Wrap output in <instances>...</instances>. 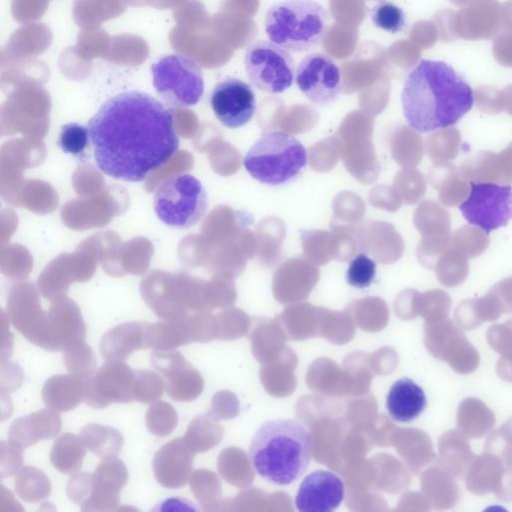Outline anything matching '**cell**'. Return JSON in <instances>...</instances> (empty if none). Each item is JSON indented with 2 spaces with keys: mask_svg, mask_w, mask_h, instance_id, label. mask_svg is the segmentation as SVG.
<instances>
[{
  "mask_svg": "<svg viewBox=\"0 0 512 512\" xmlns=\"http://www.w3.org/2000/svg\"><path fill=\"white\" fill-rule=\"evenodd\" d=\"M88 127L97 167L122 181L145 180L179 147L171 112L142 91H126L109 98Z\"/></svg>",
  "mask_w": 512,
  "mask_h": 512,
  "instance_id": "cell-1",
  "label": "cell"
},
{
  "mask_svg": "<svg viewBox=\"0 0 512 512\" xmlns=\"http://www.w3.org/2000/svg\"><path fill=\"white\" fill-rule=\"evenodd\" d=\"M401 104L408 125L428 133L462 119L474 104V91L450 64L421 59L405 78Z\"/></svg>",
  "mask_w": 512,
  "mask_h": 512,
  "instance_id": "cell-2",
  "label": "cell"
},
{
  "mask_svg": "<svg viewBox=\"0 0 512 512\" xmlns=\"http://www.w3.org/2000/svg\"><path fill=\"white\" fill-rule=\"evenodd\" d=\"M248 455L252 468L260 477L276 485H288L307 469L312 455V438L297 420H269L255 432Z\"/></svg>",
  "mask_w": 512,
  "mask_h": 512,
  "instance_id": "cell-3",
  "label": "cell"
},
{
  "mask_svg": "<svg viewBox=\"0 0 512 512\" xmlns=\"http://www.w3.org/2000/svg\"><path fill=\"white\" fill-rule=\"evenodd\" d=\"M269 40L289 52H306L317 46L328 30V13L315 0H277L264 21Z\"/></svg>",
  "mask_w": 512,
  "mask_h": 512,
  "instance_id": "cell-4",
  "label": "cell"
},
{
  "mask_svg": "<svg viewBox=\"0 0 512 512\" xmlns=\"http://www.w3.org/2000/svg\"><path fill=\"white\" fill-rule=\"evenodd\" d=\"M306 165L305 146L296 137L281 130L264 132L243 158V166L248 174L270 186L294 181Z\"/></svg>",
  "mask_w": 512,
  "mask_h": 512,
  "instance_id": "cell-5",
  "label": "cell"
},
{
  "mask_svg": "<svg viewBox=\"0 0 512 512\" xmlns=\"http://www.w3.org/2000/svg\"><path fill=\"white\" fill-rule=\"evenodd\" d=\"M153 204L157 217L163 223L174 228H189L205 215L207 194L196 177L179 174L158 186Z\"/></svg>",
  "mask_w": 512,
  "mask_h": 512,
  "instance_id": "cell-6",
  "label": "cell"
},
{
  "mask_svg": "<svg viewBox=\"0 0 512 512\" xmlns=\"http://www.w3.org/2000/svg\"><path fill=\"white\" fill-rule=\"evenodd\" d=\"M153 86L167 102L190 107L197 104L204 93V79L199 66L190 58L170 54L151 64Z\"/></svg>",
  "mask_w": 512,
  "mask_h": 512,
  "instance_id": "cell-7",
  "label": "cell"
},
{
  "mask_svg": "<svg viewBox=\"0 0 512 512\" xmlns=\"http://www.w3.org/2000/svg\"><path fill=\"white\" fill-rule=\"evenodd\" d=\"M244 66L250 83L258 90L270 94L288 90L296 73L294 60L288 51L264 40L248 46Z\"/></svg>",
  "mask_w": 512,
  "mask_h": 512,
  "instance_id": "cell-8",
  "label": "cell"
},
{
  "mask_svg": "<svg viewBox=\"0 0 512 512\" xmlns=\"http://www.w3.org/2000/svg\"><path fill=\"white\" fill-rule=\"evenodd\" d=\"M459 210L471 225L490 233L512 219V187L491 182H471L468 198Z\"/></svg>",
  "mask_w": 512,
  "mask_h": 512,
  "instance_id": "cell-9",
  "label": "cell"
},
{
  "mask_svg": "<svg viewBox=\"0 0 512 512\" xmlns=\"http://www.w3.org/2000/svg\"><path fill=\"white\" fill-rule=\"evenodd\" d=\"M295 81L298 89L316 105L331 104L342 92L341 70L327 54L313 52L298 64Z\"/></svg>",
  "mask_w": 512,
  "mask_h": 512,
  "instance_id": "cell-10",
  "label": "cell"
},
{
  "mask_svg": "<svg viewBox=\"0 0 512 512\" xmlns=\"http://www.w3.org/2000/svg\"><path fill=\"white\" fill-rule=\"evenodd\" d=\"M210 106L218 121L225 127L237 129L253 118L256 97L252 87L234 77L218 82L210 95Z\"/></svg>",
  "mask_w": 512,
  "mask_h": 512,
  "instance_id": "cell-11",
  "label": "cell"
},
{
  "mask_svg": "<svg viewBox=\"0 0 512 512\" xmlns=\"http://www.w3.org/2000/svg\"><path fill=\"white\" fill-rule=\"evenodd\" d=\"M134 370L123 361H107L90 378L84 402L102 409L112 403H129L133 398Z\"/></svg>",
  "mask_w": 512,
  "mask_h": 512,
  "instance_id": "cell-12",
  "label": "cell"
},
{
  "mask_svg": "<svg viewBox=\"0 0 512 512\" xmlns=\"http://www.w3.org/2000/svg\"><path fill=\"white\" fill-rule=\"evenodd\" d=\"M151 365L166 379L165 390L174 401H193L201 393L203 381L184 356L174 350L155 351Z\"/></svg>",
  "mask_w": 512,
  "mask_h": 512,
  "instance_id": "cell-13",
  "label": "cell"
},
{
  "mask_svg": "<svg viewBox=\"0 0 512 512\" xmlns=\"http://www.w3.org/2000/svg\"><path fill=\"white\" fill-rule=\"evenodd\" d=\"M344 496V483L337 474L317 470L301 482L295 504L301 512H332L340 506Z\"/></svg>",
  "mask_w": 512,
  "mask_h": 512,
  "instance_id": "cell-14",
  "label": "cell"
},
{
  "mask_svg": "<svg viewBox=\"0 0 512 512\" xmlns=\"http://www.w3.org/2000/svg\"><path fill=\"white\" fill-rule=\"evenodd\" d=\"M128 470L116 456L106 457L92 474V490L83 511H112L120 503L119 492L128 481Z\"/></svg>",
  "mask_w": 512,
  "mask_h": 512,
  "instance_id": "cell-15",
  "label": "cell"
},
{
  "mask_svg": "<svg viewBox=\"0 0 512 512\" xmlns=\"http://www.w3.org/2000/svg\"><path fill=\"white\" fill-rule=\"evenodd\" d=\"M194 452L179 437L164 444L154 455L152 467L157 482L169 489H179L189 480Z\"/></svg>",
  "mask_w": 512,
  "mask_h": 512,
  "instance_id": "cell-16",
  "label": "cell"
},
{
  "mask_svg": "<svg viewBox=\"0 0 512 512\" xmlns=\"http://www.w3.org/2000/svg\"><path fill=\"white\" fill-rule=\"evenodd\" d=\"M86 325L76 306L69 303L53 307L47 319L41 348L48 351H62L85 341Z\"/></svg>",
  "mask_w": 512,
  "mask_h": 512,
  "instance_id": "cell-17",
  "label": "cell"
},
{
  "mask_svg": "<svg viewBox=\"0 0 512 512\" xmlns=\"http://www.w3.org/2000/svg\"><path fill=\"white\" fill-rule=\"evenodd\" d=\"M61 427L59 412L47 407L14 420L8 431V440L24 450L42 439L54 438Z\"/></svg>",
  "mask_w": 512,
  "mask_h": 512,
  "instance_id": "cell-18",
  "label": "cell"
},
{
  "mask_svg": "<svg viewBox=\"0 0 512 512\" xmlns=\"http://www.w3.org/2000/svg\"><path fill=\"white\" fill-rule=\"evenodd\" d=\"M91 376L59 374L46 380L42 388L45 405L57 412L76 408L85 400Z\"/></svg>",
  "mask_w": 512,
  "mask_h": 512,
  "instance_id": "cell-19",
  "label": "cell"
},
{
  "mask_svg": "<svg viewBox=\"0 0 512 512\" xmlns=\"http://www.w3.org/2000/svg\"><path fill=\"white\" fill-rule=\"evenodd\" d=\"M148 322H125L108 330L101 338L100 352L107 361H124L134 351L147 349Z\"/></svg>",
  "mask_w": 512,
  "mask_h": 512,
  "instance_id": "cell-20",
  "label": "cell"
},
{
  "mask_svg": "<svg viewBox=\"0 0 512 512\" xmlns=\"http://www.w3.org/2000/svg\"><path fill=\"white\" fill-rule=\"evenodd\" d=\"M424 390L413 380L401 378L395 381L386 397V409L397 422H410L421 415L426 407Z\"/></svg>",
  "mask_w": 512,
  "mask_h": 512,
  "instance_id": "cell-21",
  "label": "cell"
},
{
  "mask_svg": "<svg viewBox=\"0 0 512 512\" xmlns=\"http://www.w3.org/2000/svg\"><path fill=\"white\" fill-rule=\"evenodd\" d=\"M146 346L155 351L173 350L196 341L193 319L188 317L170 318L146 329Z\"/></svg>",
  "mask_w": 512,
  "mask_h": 512,
  "instance_id": "cell-22",
  "label": "cell"
},
{
  "mask_svg": "<svg viewBox=\"0 0 512 512\" xmlns=\"http://www.w3.org/2000/svg\"><path fill=\"white\" fill-rule=\"evenodd\" d=\"M468 489L475 494L495 492L504 496L505 470L495 455H484L475 460L467 475Z\"/></svg>",
  "mask_w": 512,
  "mask_h": 512,
  "instance_id": "cell-23",
  "label": "cell"
},
{
  "mask_svg": "<svg viewBox=\"0 0 512 512\" xmlns=\"http://www.w3.org/2000/svg\"><path fill=\"white\" fill-rule=\"evenodd\" d=\"M79 438L89 451L102 458L116 456L124 443L117 429L95 423L82 427Z\"/></svg>",
  "mask_w": 512,
  "mask_h": 512,
  "instance_id": "cell-24",
  "label": "cell"
},
{
  "mask_svg": "<svg viewBox=\"0 0 512 512\" xmlns=\"http://www.w3.org/2000/svg\"><path fill=\"white\" fill-rule=\"evenodd\" d=\"M86 454V447L71 433L62 434L53 444L50 461L54 468L64 474L77 472Z\"/></svg>",
  "mask_w": 512,
  "mask_h": 512,
  "instance_id": "cell-25",
  "label": "cell"
},
{
  "mask_svg": "<svg viewBox=\"0 0 512 512\" xmlns=\"http://www.w3.org/2000/svg\"><path fill=\"white\" fill-rule=\"evenodd\" d=\"M17 495L29 503H36L47 498L51 493V482L46 474L33 466L21 468L15 477Z\"/></svg>",
  "mask_w": 512,
  "mask_h": 512,
  "instance_id": "cell-26",
  "label": "cell"
},
{
  "mask_svg": "<svg viewBox=\"0 0 512 512\" xmlns=\"http://www.w3.org/2000/svg\"><path fill=\"white\" fill-rule=\"evenodd\" d=\"M492 412L477 399H466L458 410V424L466 434L479 437L494 424Z\"/></svg>",
  "mask_w": 512,
  "mask_h": 512,
  "instance_id": "cell-27",
  "label": "cell"
},
{
  "mask_svg": "<svg viewBox=\"0 0 512 512\" xmlns=\"http://www.w3.org/2000/svg\"><path fill=\"white\" fill-rule=\"evenodd\" d=\"M487 339L490 345L503 356L498 363L500 376L512 381V321L492 326L487 332Z\"/></svg>",
  "mask_w": 512,
  "mask_h": 512,
  "instance_id": "cell-28",
  "label": "cell"
},
{
  "mask_svg": "<svg viewBox=\"0 0 512 512\" xmlns=\"http://www.w3.org/2000/svg\"><path fill=\"white\" fill-rule=\"evenodd\" d=\"M145 421L152 434L158 437H166L177 426L178 414L171 404L156 401L146 411Z\"/></svg>",
  "mask_w": 512,
  "mask_h": 512,
  "instance_id": "cell-29",
  "label": "cell"
},
{
  "mask_svg": "<svg viewBox=\"0 0 512 512\" xmlns=\"http://www.w3.org/2000/svg\"><path fill=\"white\" fill-rule=\"evenodd\" d=\"M165 381L157 373L147 369L134 370L133 398L144 404L156 402L163 395Z\"/></svg>",
  "mask_w": 512,
  "mask_h": 512,
  "instance_id": "cell-30",
  "label": "cell"
},
{
  "mask_svg": "<svg viewBox=\"0 0 512 512\" xmlns=\"http://www.w3.org/2000/svg\"><path fill=\"white\" fill-rule=\"evenodd\" d=\"M371 20L377 28L392 34L402 32L406 26L402 8L387 0L379 1L372 8Z\"/></svg>",
  "mask_w": 512,
  "mask_h": 512,
  "instance_id": "cell-31",
  "label": "cell"
},
{
  "mask_svg": "<svg viewBox=\"0 0 512 512\" xmlns=\"http://www.w3.org/2000/svg\"><path fill=\"white\" fill-rule=\"evenodd\" d=\"M63 362L70 373L92 376L96 360L92 349L85 341L73 344L64 351Z\"/></svg>",
  "mask_w": 512,
  "mask_h": 512,
  "instance_id": "cell-32",
  "label": "cell"
},
{
  "mask_svg": "<svg viewBox=\"0 0 512 512\" xmlns=\"http://www.w3.org/2000/svg\"><path fill=\"white\" fill-rule=\"evenodd\" d=\"M89 129L79 123H68L61 127L58 146L75 157L83 156L89 145Z\"/></svg>",
  "mask_w": 512,
  "mask_h": 512,
  "instance_id": "cell-33",
  "label": "cell"
},
{
  "mask_svg": "<svg viewBox=\"0 0 512 512\" xmlns=\"http://www.w3.org/2000/svg\"><path fill=\"white\" fill-rule=\"evenodd\" d=\"M376 262L364 253L354 256L346 270L347 283L355 288L369 287L376 277Z\"/></svg>",
  "mask_w": 512,
  "mask_h": 512,
  "instance_id": "cell-34",
  "label": "cell"
},
{
  "mask_svg": "<svg viewBox=\"0 0 512 512\" xmlns=\"http://www.w3.org/2000/svg\"><path fill=\"white\" fill-rule=\"evenodd\" d=\"M214 426L203 417H196L183 436L186 444L195 453L208 449L214 441Z\"/></svg>",
  "mask_w": 512,
  "mask_h": 512,
  "instance_id": "cell-35",
  "label": "cell"
},
{
  "mask_svg": "<svg viewBox=\"0 0 512 512\" xmlns=\"http://www.w3.org/2000/svg\"><path fill=\"white\" fill-rule=\"evenodd\" d=\"M455 455H460L467 459L471 458L469 445L465 439H463L459 433L450 431L444 435V465L454 475L460 476L462 472Z\"/></svg>",
  "mask_w": 512,
  "mask_h": 512,
  "instance_id": "cell-36",
  "label": "cell"
},
{
  "mask_svg": "<svg viewBox=\"0 0 512 512\" xmlns=\"http://www.w3.org/2000/svg\"><path fill=\"white\" fill-rule=\"evenodd\" d=\"M23 449L14 443L1 441L0 446V476L11 477L18 473L23 464Z\"/></svg>",
  "mask_w": 512,
  "mask_h": 512,
  "instance_id": "cell-37",
  "label": "cell"
},
{
  "mask_svg": "<svg viewBox=\"0 0 512 512\" xmlns=\"http://www.w3.org/2000/svg\"><path fill=\"white\" fill-rule=\"evenodd\" d=\"M92 490V475L78 472L71 476L66 485L68 498L78 506H82L88 499Z\"/></svg>",
  "mask_w": 512,
  "mask_h": 512,
  "instance_id": "cell-38",
  "label": "cell"
},
{
  "mask_svg": "<svg viewBox=\"0 0 512 512\" xmlns=\"http://www.w3.org/2000/svg\"><path fill=\"white\" fill-rule=\"evenodd\" d=\"M23 381L21 367L12 362H1V393L8 395L17 390Z\"/></svg>",
  "mask_w": 512,
  "mask_h": 512,
  "instance_id": "cell-39",
  "label": "cell"
},
{
  "mask_svg": "<svg viewBox=\"0 0 512 512\" xmlns=\"http://www.w3.org/2000/svg\"><path fill=\"white\" fill-rule=\"evenodd\" d=\"M212 475L205 470H197L190 479V488L199 503L203 504L205 499L212 494Z\"/></svg>",
  "mask_w": 512,
  "mask_h": 512,
  "instance_id": "cell-40",
  "label": "cell"
},
{
  "mask_svg": "<svg viewBox=\"0 0 512 512\" xmlns=\"http://www.w3.org/2000/svg\"><path fill=\"white\" fill-rule=\"evenodd\" d=\"M1 331V362H5L10 358L13 350V334L10 332L9 324L5 319L2 320Z\"/></svg>",
  "mask_w": 512,
  "mask_h": 512,
  "instance_id": "cell-41",
  "label": "cell"
},
{
  "mask_svg": "<svg viewBox=\"0 0 512 512\" xmlns=\"http://www.w3.org/2000/svg\"><path fill=\"white\" fill-rule=\"evenodd\" d=\"M24 509L15 500L12 493L1 485L0 491V512L23 511Z\"/></svg>",
  "mask_w": 512,
  "mask_h": 512,
  "instance_id": "cell-42",
  "label": "cell"
},
{
  "mask_svg": "<svg viewBox=\"0 0 512 512\" xmlns=\"http://www.w3.org/2000/svg\"><path fill=\"white\" fill-rule=\"evenodd\" d=\"M497 434L503 438V441L512 445V419L506 422L498 431Z\"/></svg>",
  "mask_w": 512,
  "mask_h": 512,
  "instance_id": "cell-43",
  "label": "cell"
},
{
  "mask_svg": "<svg viewBox=\"0 0 512 512\" xmlns=\"http://www.w3.org/2000/svg\"><path fill=\"white\" fill-rule=\"evenodd\" d=\"M502 453L505 463L512 471V446H505Z\"/></svg>",
  "mask_w": 512,
  "mask_h": 512,
  "instance_id": "cell-44",
  "label": "cell"
}]
</instances>
